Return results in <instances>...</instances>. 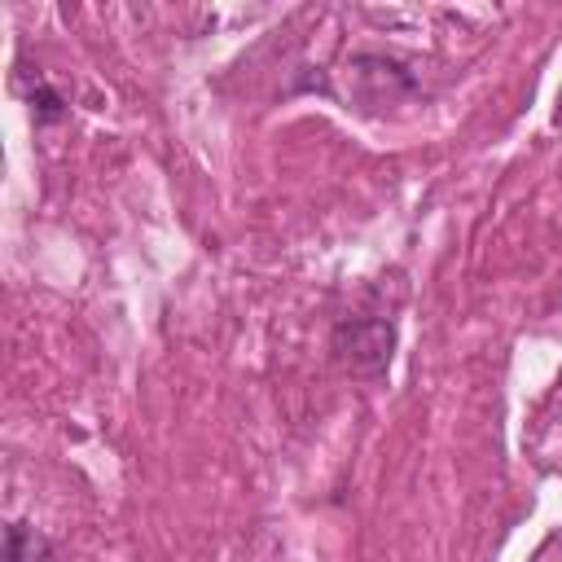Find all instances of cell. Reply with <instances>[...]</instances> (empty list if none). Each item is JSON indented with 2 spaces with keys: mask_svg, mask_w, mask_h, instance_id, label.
<instances>
[{
  "mask_svg": "<svg viewBox=\"0 0 562 562\" xmlns=\"http://www.w3.org/2000/svg\"><path fill=\"white\" fill-rule=\"evenodd\" d=\"M9 562H22V522L9 527Z\"/></svg>",
  "mask_w": 562,
  "mask_h": 562,
  "instance_id": "obj_2",
  "label": "cell"
},
{
  "mask_svg": "<svg viewBox=\"0 0 562 562\" xmlns=\"http://www.w3.org/2000/svg\"><path fill=\"white\" fill-rule=\"evenodd\" d=\"M391 347H395V329L391 321L382 316H360V321H342L334 329V356L347 373L356 378H373L386 369L391 360Z\"/></svg>",
  "mask_w": 562,
  "mask_h": 562,
  "instance_id": "obj_1",
  "label": "cell"
}]
</instances>
